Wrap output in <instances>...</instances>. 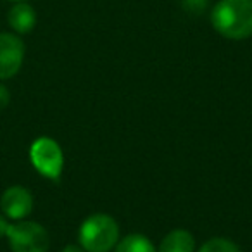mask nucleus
Returning <instances> with one entry per match:
<instances>
[{"mask_svg":"<svg viewBox=\"0 0 252 252\" xmlns=\"http://www.w3.org/2000/svg\"><path fill=\"white\" fill-rule=\"evenodd\" d=\"M9 100H11V94H9L7 87L0 85V109H4L9 104Z\"/></svg>","mask_w":252,"mask_h":252,"instance_id":"nucleus-12","label":"nucleus"},{"mask_svg":"<svg viewBox=\"0 0 252 252\" xmlns=\"http://www.w3.org/2000/svg\"><path fill=\"white\" fill-rule=\"evenodd\" d=\"M195 240L187 230H173L162 238L159 252H193Z\"/></svg>","mask_w":252,"mask_h":252,"instance_id":"nucleus-8","label":"nucleus"},{"mask_svg":"<svg viewBox=\"0 0 252 252\" xmlns=\"http://www.w3.org/2000/svg\"><path fill=\"white\" fill-rule=\"evenodd\" d=\"M209 0H182V7L190 14H202Z\"/></svg>","mask_w":252,"mask_h":252,"instance_id":"nucleus-11","label":"nucleus"},{"mask_svg":"<svg viewBox=\"0 0 252 252\" xmlns=\"http://www.w3.org/2000/svg\"><path fill=\"white\" fill-rule=\"evenodd\" d=\"M63 252H85V251L78 247V245H67V247L63 249Z\"/></svg>","mask_w":252,"mask_h":252,"instance_id":"nucleus-14","label":"nucleus"},{"mask_svg":"<svg viewBox=\"0 0 252 252\" xmlns=\"http://www.w3.org/2000/svg\"><path fill=\"white\" fill-rule=\"evenodd\" d=\"M0 209L11 220H23L33 211V197L25 187H9L0 199Z\"/></svg>","mask_w":252,"mask_h":252,"instance_id":"nucleus-6","label":"nucleus"},{"mask_svg":"<svg viewBox=\"0 0 252 252\" xmlns=\"http://www.w3.org/2000/svg\"><path fill=\"white\" fill-rule=\"evenodd\" d=\"M30 158H32L33 166L40 175L47 176L50 180H59L61 171H63V151L59 144L52 138H36L30 149Z\"/></svg>","mask_w":252,"mask_h":252,"instance_id":"nucleus-4","label":"nucleus"},{"mask_svg":"<svg viewBox=\"0 0 252 252\" xmlns=\"http://www.w3.org/2000/svg\"><path fill=\"white\" fill-rule=\"evenodd\" d=\"M5 237L12 252H47L49 249V233L35 221L9 224Z\"/></svg>","mask_w":252,"mask_h":252,"instance_id":"nucleus-3","label":"nucleus"},{"mask_svg":"<svg viewBox=\"0 0 252 252\" xmlns=\"http://www.w3.org/2000/svg\"><path fill=\"white\" fill-rule=\"evenodd\" d=\"M25 43L18 35L0 33V80H9L23 66Z\"/></svg>","mask_w":252,"mask_h":252,"instance_id":"nucleus-5","label":"nucleus"},{"mask_svg":"<svg viewBox=\"0 0 252 252\" xmlns=\"http://www.w3.org/2000/svg\"><path fill=\"white\" fill-rule=\"evenodd\" d=\"M7 23L16 33L26 35L36 25V12L26 2H16L7 12Z\"/></svg>","mask_w":252,"mask_h":252,"instance_id":"nucleus-7","label":"nucleus"},{"mask_svg":"<svg viewBox=\"0 0 252 252\" xmlns=\"http://www.w3.org/2000/svg\"><path fill=\"white\" fill-rule=\"evenodd\" d=\"M211 23L224 38H249L252 36V0H220L211 12Z\"/></svg>","mask_w":252,"mask_h":252,"instance_id":"nucleus-1","label":"nucleus"},{"mask_svg":"<svg viewBox=\"0 0 252 252\" xmlns=\"http://www.w3.org/2000/svg\"><path fill=\"white\" fill-rule=\"evenodd\" d=\"M7 230H9V223H7V220H5V218L0 216V238L5 237V235H7Z\"/></svg>","mask_w":252,"mask_h":252,"instance_id":"nucleus-13","label":"nucleus"},{"mask_svg":"<svg viewBox=\"0 0 252 252\" xmlns=\"http://www.w3.org/2000/svg\"><path fill=\"white\" fill-rule=\"evenodd\" d=\"M114 252H158L156 247L152 245V242L144 235H128L123 240H119L116 244Z\"/></svg>","mask_w":252,"mask_h":252,"instance_id":"nucleus-9","label":"nucleus"},{"mask_svg":"<svg viewBox=\"0 0 252 252\" xmlns=\"http://www.w3.org/2000/svg\"><path fill=\"white\" fill-rule=\"evenodd\" d=\"M199 252H240V249L228 238H211L200 247Z\"/></svg>","mask_w":252,"mask_h":252,"instance_id":"nucleus-10","label":"nucleus"},{"mask_svg":"<svg viewBox=\"0 0 252 252\" xmlns=\"http://www.w3.org/2000/svg\"><path fill=\"white\" fill-rule=\"evenodd\" d=\"M11 2H26V0H11Z\"/></svg>","mask_w":252,"mask_h":252,"instance_id":"nucleus-15","label":"nucleus"},{"mask_svg":"<svg viewBox=\"0 0 252 252\" xmlns=\"http://www.w3.org/2000/svg\"><path fill=\"white\" fill-rule=\"evenodd\" d=\"M118 242V223L109 214H92L80 228V244L85 252H109L116 247Z\"/></svg>","mask_w":252,"mask_h":252,"instance_id":"nucleus-2","label":"nucleus"}]
</instances>
